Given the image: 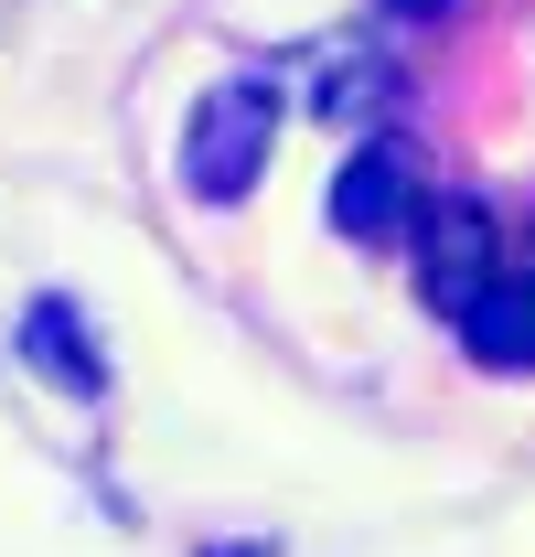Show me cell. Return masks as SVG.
<instances>
[{"mask_svg": "<svg viewBox=\"0 0 535 557\" xmlns=\"http://www.w3.org/2000/svg\"><path fill=\"white\" fill-rule=\"evenodd\" d=\"M418 205H428V183H418V150H407V139H364V150L333 172V225L353 236V247L407 236V225H418Z\"/></svg>", "mask_w": 535, "mask_h": 557, "instance_id": "3957f363", "label": "cell"}, {"mask_svg": "<svg viewBox=\"0 0 535 557\" xmlns=\"http://www.w3.org/2000/svg\"><path fill=\"white\" fill-rule=\"evenodd\" d=\"M386 11H407V22H418V11H439V0H386Z\"/></svg>", "mask_w": 535, "mask_h": 557, "instance_id": "8992f818", "label": "cell"}, {"mask_svg": "<svg viewBox=\"0 0 535 557\" xmlns=\"http://www.w3.org/2000/svg\"><path fill=\"white\" fill-rule=\"evenodd\" d=\"M493 278H503V225H493V205H471V194H428V205H418V300L461 322Z\"/></svg>", "mask_w": 535, "mask_h": 557, "instance_id": "7a4b0ae2", "label": "cell"}, {"mask_svg": "<svg viewBox=\"0 0 535 557\" xmlns=\"http://www.w3.org/2000/svg\"><path fill=\"white\" fill-rule=\"evenodd\" d=\"M278 86L268 75H225L203 86L194 119H183V194L194 205H247V183H268V150H278Z\"/></svg>", "mask_w": 535, "mask_h": 557, "instance_id": "6da1fadb", "label": "cell"}, {"mask_svg": "<svg viewBox=\"0 0 535 557\" xmlns=\"http://www.w3.org/2000/svg\"><path fill=\"white\" fill-rule=\"evenodd\" d=\"M461 344L482 354V364H535V258L525 269L503 258V278L461 311Z\"/></svg>", "mask_w": 535, "mask_h": 557, "instance_id": "5b68a950", "label": "cell"}, {"mask_svg": "<svg viewBox=\"0 0 535 557\" xmlns=\"http://www.w3.org/2000/svg\"><path fill=\"white\" fill-rule=\"evenodd\" d=\"M22 354H33V375H54L65 397H108V354L75 322V300H33V311H22Z\"/></svg>", "mask_w": 535, "mask_h": 557, "instance_id": "277c9868", "label": "cell"}]
</instances>
